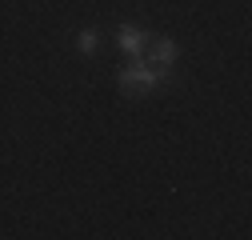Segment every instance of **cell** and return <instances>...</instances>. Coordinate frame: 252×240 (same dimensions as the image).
<instances>
[{
  "instance_id": "cell-3",
  "label": "cell",
  "mask_w": 252,
  "mask_h": 240,
  "mask_svg": "<svg viewBox=\"0 0 252 240\" xmlns=\"http://www.w3.org/2000/svg\"><path fill=\"white\" fill-rule=\"evenodd\" d=\"M176 56H180V48H176L172 36H148V48H144V60H148V64H156V68H172Z\"/></svg>"
},
{
  "instance_id": "cell-4",
  "label": "cell",
  "mask_w": 252,
  "mask_h": 240,
  "mask_svg": "<svg viewBox=\"0 0 252 240\" xmlns=\"http://www.w3.org/2000/svg\"><path fill=\"white\" fill-rule=\"evenodd\" d=\"M100 48V28H80V32H76V52H84V56H92V52H96Z\"/></svg>"
},
{
  "instance_id": "cell-2",
  "label": "cell",
  "mask_w": 252,
  "mask_h": 240,
  "mask_svg": "<svg viewBox=\"0 0 252 240\" xmlns=\"http://www.w3.org/2000/svg\"><path fill=\"white\" fill-rule=\"evenodd\" d=\"M148 28L144 24H128L124 20L120 28H116V48L124 52V56H144V48H148Z\"/></svg>"
},
{
  "instance_id": "cell-1",
  "label": "cell",
  "mask_w": 252,
  "mask_h": 240,
  "mask_svg": "<svg viewBox=\"0 0 252 240\" xmlns=\"http://www.w3.org/2000/svg\"><path fill=\"white\" fill-rule=\"evenodd\" d=\"M168 72L172 68H156V64H148L144 56H132V64L120 68L116 84H120L124 96H152L160 84H168Z\"/></svg>"
}]
</instances>
